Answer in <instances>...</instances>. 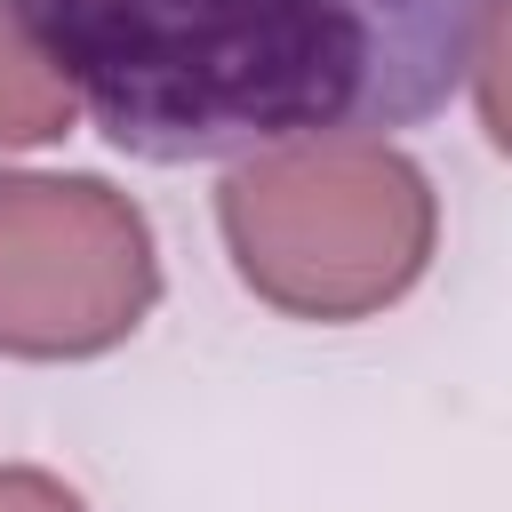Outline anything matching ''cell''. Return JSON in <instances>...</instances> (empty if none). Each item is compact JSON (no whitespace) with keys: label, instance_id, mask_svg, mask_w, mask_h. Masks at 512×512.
<instances>
[{"label":"cell","instance_id":"cell-2","mask_svg":"<svg viewBox=\"0 0 512 512\" xmlns=\"http://www.w3.org/2000/svg\"><path fill=\"white\" fill-rule=\"evenodd\" d=\"M216 232L256 304L344 328L392 312L432 272L440 192L384 136H304L232 160Z\"/></svg>","mask_w":512,"mask_h":512},{"label":"cell","instance_id":"cell-3","mask_svg":"<svg viewBox=\"0 0 512 512\" xmlns=\"http://www.w3.org/2000/svg\"><path fill=\"white\" fill-rule=\"evenodd\" d=\"M152 304L160 240L120 184L0 168V360H96Z\"/></svg>","mask_w":512,"mask_h":512},{"label":"cell","instance_id":"cell-4","mask_svg":"<svg viewBox=\"0 0 512 512\" xmlns=\"http://www.w3.org/2000/svg\"><path fill=\"white\" fill-rule=\"evenodd\" d=\"M72 120H80L72 88H64V80L40 64V48L24 40L16 8L0 0V152L56 144V136H72Z\"/></svg>","mask_w":512,"mask_h":512},{"label":"cell","instance_id":"cell-5","mask_svg":"<svg viewBox=\"0 0 512 512\" xmlns=\"http://www.w3.org/2000/svg\"><path fill=\"white\" fill-rule=\"evenodd\" d=\"M0 512H88V504L40 464H0Z\"/></svg>","mask_w":512,"mask_h":512},{"label":"cell","instance_id":"cell-1","mask_svg":"<svg viewBox=\"0 0 512 512\" xmlns=\"http://www.w3.org/2000/svg\"><path fill=\"white\" fill-rule=\"evenodd\" d=\"M96 136L152 168L440 120L504 0H8Z\"/></svg>","mask_w":512,"mask_h":512}]
</instances>
